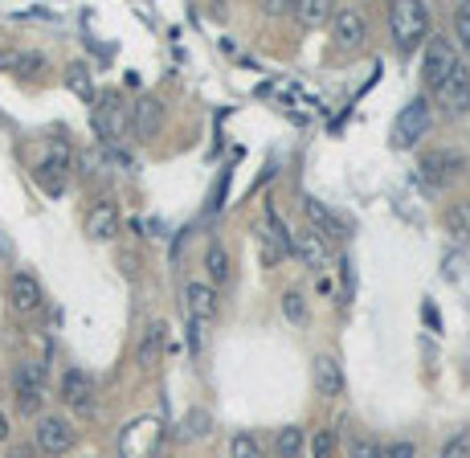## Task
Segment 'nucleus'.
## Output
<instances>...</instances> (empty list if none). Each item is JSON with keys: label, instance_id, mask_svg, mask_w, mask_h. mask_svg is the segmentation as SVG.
Segmentation results:
<instances>
[{"label": "nucleus", "instance_id": "7ed1b4c3", "mask_svg": "<svg viewBox=\"0 0 470 458\" xmlns=\"http://www.w3.org/2000/svg\"><path fill=\"white\" fill-rule=\"evenodd\" d=\"M70 168H74V152H70V144H66V139H54V144H49V152H46V160L38 164L41 188H46L49 196H62V193H66Z\"/></svg>", "mask_w": 470, "mask_h": 458}, {"label": "nucleus", "instance_id": "dca6fc26", "mask_svg": "<svg viewBox=\"0 0 470 458\" xmlns=\"http://www.w3.org/2000/svg\"><path fill=\"white\" fill-rule=\"evenodd\" d=\"M119 225H123V217H119V205L115 201H95L87 213V237H95V242H111V237L119 234Z\"/></svg>", "mask_w": 470, "mask_h": 458}, {"label": "nucleus", "instance_id": "9d476101", "mask_svg": "<svg viewBox=\"0 0 470 458\" xmlns=\"http://www.w3.org/2000/svg\"><path fill=\"white\" fill-rule=\"evenodd\" d=\"M458 66V54H454V46L446 37H430L425 41V58H422V79H425V87H438L450 70Z\"/></svg>", "mask_w": 470, "mask_h": 458}, {"label": "nucleus", "instance_id": "cd10ccee", "mask_svg": "<svg viewBox=\"0 0 470 458\" xmlns=\"http://www.w3.org/2000/svg\"><path fill=\"white\" fill-rule=\"evenodd\" d=\"M230 454L233 458H262V446H258V438H254V434H233Z\"/></svg>", "mask_w": 470, "mask_h": 458}, {"label": "nucleus", "instance_id": "bb28decb", "mask_svg": "<svg viewBox=\"0 0 470 458\" xmlns=\"http://www.w3.org/2000/svg\"><path fill=\"white\" fill-rule=\"evenodd\" d=\"M282 315H287L290 323H307V299H303V291L282 295Z\"/></svg>", "mask_w": 470, "mask_h": 458}, {"label": "nucleus", "instance_id": "c85d7f7f", "mask_svg": "<svg viewBox=\"0 0 470 458\" xmlns=\"http://www.w3.org/2000/svg\"><path fill=\"white\" fill-rule=\"evenodd\" d=\"M336 454V434L332 429H315V438H311V458H332Z\"/></svg>", "mask_w": 470, "mask_h": 458}, {"label": "nucleus", "instance_id": "4468645a", "mask_svg": "<svg viewBox=\"0 0 470 458\" xmlns=\"http://www.w3.org/2000/svg\"><path fill=\"white\" fill-rule=\"evenodd\" d=\"M184 312L192 323H213L217 320V291L209 283H184Z\"/></svg>", "mask_w": 470, "mask_h": 458}, {"label": "nucleus", "instance_id": "72a5a7b5", "mask_svg": "<svg viewBox=\"0 0 470 458\" xmlns=\"http://www.w3.org/2000/svg\"><path fill=\"white\" fill-rule=\"evenodd\" d=\"M189 344H192V352H201V348H205V332H201V323H192V320H189Z\"/></svg>", "mask_w": 470, "mask_h": 458}, {"label": "nucleus", "instance_id": "ddd939ff", "mask_svg": "<svg viewBox=\"0 0 470 458\" xmlns=\"http://www.w3.org/2000/svg\"><path fill=\"white\" fill-rule=\"evenodd\" d=\"M290 254L303 258V266H311V271H327V262H332V250H327V242L315 234V229H298V234H290Z\"/></svg>", "mask_w": 470, "mask_h": 458}, {"label": "nucleus", "instance_id": "f03ea898", "mask_svg": "<svg viewBox=\"0 0 470 458\" xmlns=\"http://www.w3.org/2000/svg\"><path fill=\"white\" fill-rule=\"evenodd\" d=\"M164 442V426L155 418H135L119 429V458H155Z\"/></svg>", "mask_w": 470, "mask_h": 458}, {"label": "nucleus", "instance_id": "f8f14e48", "mask_svg": "<svg viewBox=\"0 0 470 458\" xmlns=\"http://www.w3.org/2000/svg\"><path fill=\"white\" fill-rule=\"evenodd\" d=\"M62 401H66L70 410L78 413H90L95 410V385H90V377L82 369H66L62 372Z\"/></svg>", "mask_w": 470, "mask_h": 458}, {"label": "nucleus", "instance_id": "2eb2a0df", "mask_svg": "<svg viewBox=\"0 0 470 458\" xmlns=\"http://www.w3.org/2000/svg\"><path fill=\"white\" fill-rule=\"evenodd\" d=\"M41 299H46V295H41V283L33 279L29 271H13V274H9V303L17 307L21 315L38 312Z\"/></svg>", "mask_w": 470, "mask_h": 458}, {"label": "nucleus", "instance_id": "c756f323", "mask_svg": "<svg viewBox=\"0 0 470 458\" xmlns=\"http://www.w3.org/2000/svg\"><path fill=\"white\" fill-rule=\"evenodd\" d=\"M454 33H458V46L470 54V0L458 4V12H454Z\"/></svg>", "mask_w": 470, "mask_h": 458}, {"label": "nucleus", "instance_id": "f257e3e1", "mask_svg": "<svg viewBox=\"0 0 470 458\" xmlns=\"http://www.w3.org/2000/svg\"><path fill=\"white\" fill-rule=\"evenodd\" d=\"M389 29H393L397 46L405 54H413L417 46L430 41V9H425L422 0H397L393 9H389Z\"/></svg>", "mask_w": 470, "mask_h": 458}, {"label": "nucleus", "instance_id": "7c9ffc66", "mask_svg": "<svg viewBox=\"0 0 470 458\" xmlns=\"http://www.w3.org/2000/svg\"><path fill=\"white\" fill-rule=\"evenodd\" d=\"M466 454H470V434H458L450 446L441 450V458H466Z\"/></svg>", "mask_w": 470, "mask_h": 458}, {"label": "nucleus", "instance_id": "393cba45", "mask_svg": "<svg viewBox=\"0 0 470 458\" xmlns=\"http://www.w3.org/2000/svg\"><path fill=\"white\" fill-rule=\"evenodd\" d=\"M274 454H279V458H298V454H303V429H298V426H282L279 434H274Z\"/></svg>", "mask_w": 470, "mask_h": 458}, {"label": "nucleus", "instance_id": "2f4dec72", "mask_svg": "<svg viewBox=\"0 0 470 458\" xmlns=\"http://www.w3.org/2000/svg\"><path fill=\"white\" fill-rule=\"evenodd\" d=\"M384 458H417V446L413 442H393V446H384Z\"/></svg>", "mask_w": 470, "mask_h": 458}, {"label": "nucleus", "instance_id": "a211bd4d", "mask_svg": "<svg viewBox=\"0 0 470 458\" xmlns=\"http://www.w3.org/2000/svg\"><path fill=\"white\" fill-rule=\"evenodd\" d=\"M311 377H315V393L319 397H340L344 393V369H340L336 356H315V364H311Z\"/></svg>", "mask_w": 470, "mask_h": 458}, {"label": "nucleus", "instance_id": "1a4fd4ad", "mask_svg": "<svg viewBox=\"0 0 470 458\" xmlns=\"http://www.w3.org/2000/svg\"><path fill=\"white\" fill-rule=\"evenodd\" d=\"M368 37V21L356 4H344V9H332V41L340 49H360Z\"/></svg>", "mask_w": 470, "mask_h": 458}, {"label": "nucleus", "instance_id": "6e6552de", "mask_svg": "<svg viewBox=\"0 0 470 458\" xmlns=\"http://www.w3.org/2000/svg\"><path fill=\"white\" fill-rule=\"evenodd\" d=\"M74 426H70L66 418H58V413H41L38 418V429H33V446L41 450V454H49V458H58V454H66L70 446H74Z\"/></svg>", "mask_w": 470, "mask_h": 458}, {"label": "nucleus", "instance_id": "a878e982", "mask_svg": "<svg viewBox=\"0 0 470 458\" xmlns=\"http://www.w3.org/2000/svg\"><path fill=\"white\" fill-rule=\"evenodd\" d=\"M348 458H384V446L368 434H352L348 438Z\"/></svg>", "mask_w": 470, "mask_h": 458}, {"label": "nucleus", "instance_id": "4be33fe9", "mask_svg": "<svg viewBox=\"0 0 470 458\" xmlns=\"http://www.w3.org/2000/svg\"><path fill=\"white\" fill-rule=\"evenodd\" d=\"M205 271H209V279L213 283H230V274H233V262H230V250L221 242H213L209 246V254H205Z\"/></svg>", "mask_w": 470, "mask_h": 458}, {"label": "nucleus", "instance_id": "423d86ee", "mask_svg": "<svg viewBox=\"0 0 470 458\" xmlns=\"http://www.w3.org/2000/svg\"><path fill=\"white\" fill-rule=\"evenodd\" d=\"M430 127H433L430 103H425V98H413L409 107H405L401 115H397V123H393V144H397V147L422 144V139L430 136Z\"/></svg>", "mask_w": 470, "mask_h": 458}, {"label": "nucleus", "instance_id": "39448f33", "mask_svg": "<svg viewBox=\"0 0 470 458\" xmlns=\"http://www.w3.org/2000/svg\"><path fill=\"white\" fill-rule=\"evenodd\" d=\"M90 119H95V131H98V139H103V144H115L127 127H131V111H127V103L115 95V90L98 98L95 115H90Z\"/></svg>", "mask_w": 470, "mask_h": 458}, {"label": "nucleus", "instance_id": "6ab92c4d", "mask_svg": "<svg viewBox=\"0 0 470 458\" xmlns=\"http://www.w3.org/2000/svg\"><path fill=\"white\" fill-rule=\"evenodd\" d=\"M290 17H295L303 29H319V25L332 21V0H295Z\"/></svg>", "mask_w": 470, "mask_h": 458}, {"label": "nucleus", "instance_id": "9b49d317", "mask_svg": "<svg viewBox=\"0 0 470 458\" xmlns=\"http://www.w3.org/2000/svg\"><path fill=\"white\" fill-rule=\"evenodd\" d=\"M160 127H164V103L155 95H139L131 103V131H135V139L160 136Z\"/></svg>", "mask_w": 470, "mask_h": 458}, {"label": "nucleus", "instance_id": "c9c22d12", "mask_svg": "<svg viewBox=\"0 0 470 458\" xmlns=\"http://www.w3.org/2000/svg\"><path fill=\"white\" fill-rule=\"evenodd\" d=\"M9 458H29V450H25V446H17V450H13Z\"/></svg>", "mask_w": 470, "mask_h": 458}, {"label": "nucleus", "instance_id": "412c9836", "mask_svg": "<svg viewBox=\"0 0 470 458\" xmlns=\"http://www.w3.org/2000/svg\"><path fill=\"white\" fill-rule=\"evenodd\" d=\"M160 348H164V323H152V328L144 332V340H139V348H135L139 369H152V364L160 361Z\"/></svg>", "mask_w": 470, "mask_h": 458}, {"label": "nucleus", "instance_id": "473e14b6", "mask_svg": "<svg viewBox=\"0 0 470 458\" xmlns=\"http://www.w3.org/2000/svg\"><path fill=\"white\" fill-rule=\"evenodd\" d=\"M262 9H266L270 17H287V12L295 9V0H262Z\"/></svg>", "mask_w": 470, "mask_h": 458}, {"label": "nucleus", "instance_id": "5701e85b", "mask_svg": "<svg viewBox=\"0 0 470 458\" xmlns=\"http://www.w3.org/2000/svg\"><path fill=\"white\" fill-rule=\"evenodd\" d=\"M0 70H17V74H38V70H46V58L41 54H17V49H9V54H0Z\"/></svg>", "mask_w": 470, "mask_h": 458}, {"label": "nucleus", "instance_id": "b1692460", "mask_svg": "<svg viewBox=\"0 0 470 458\" xmlns=\"http://www.w3.org/2000/svg\"><path fill=\"white\" fill-rule=\"evenodd\" d=\"M446 229H450V237L466 242L470 237V201H454V205L446 209Z\"/></svg>", "mask_w": 470, "mask_h": 458}, {"label": "nucleus", "instance_id": "aec40b11", "mask_svg": "<svg viewBox=\"0 0 470 458\" xmlns=\"http://www.w3.org/2000/svg\"><path fill=\"white\" fill-rule=\"evenodd\" d=\"M66 87L74 90L82 103H95V79H90L87 62H70V66H66Z\"/></svg>", "mask_w": 470, "mask_h": 458}, {"label": "nucleus", "instance_id": "20e7f679", "mask_svg": "<svg viewBox=\"0 0 470 458\" xmlns=\"http://www.w3.org/2000/svg\"><path fill=\"white\" fill-rule=\"evenodd\" d=\"M13 389H17L21 413H38L41 410V397H46V364L21 361L17 369H13Z\"/></svg>", "mask_w": 470, "mask_h": 458}, {"label": "nucleus", "instance_id": "f3484780", "mask_svg": "<svg viewBox=\"0 0 470 458\" xmlns=\"http://www.w3.org/2000/svg\"><path fill=\"white\" fill-rule=\"evenodd\" d=\"M303 213H307V221H311V229H315L323 242H340V237H348V229H344V221H340L332 209L323 205V201H315V196H307L303 201Z\"/></svg>", "mask_w": 470, "mask_h": 458}, {"label": "nucleus", "instance_id": "0eeeda50", "mask_svg": "<svg viewBox=\"0 0 470 458\" xmlns=\"http://www.w3.org/2000/svg\"><path fill=\"white\" fill-rule=\"evenodd\" d=\"M433 95H438V103H441V111L446 115H466L470 111V66L466 62H458V66L446 74V79L433 87Z\"/></svg>", "mask_w": 470, "mask_h": 458}, {"label": "nucleus", "instance_id": "f704fd0d", "mask_svg": "<svg viewBox=\"0 0 470 458\" xmlns=\"http://www.w3.org/2000/svg\"><path fill=\"white\" fill-rule=\"evenodd\" d=\"M0 442H9V418L0 413Z\"/></svg>", "mask_w": 470, "mask_h": 458}]
</instances>
